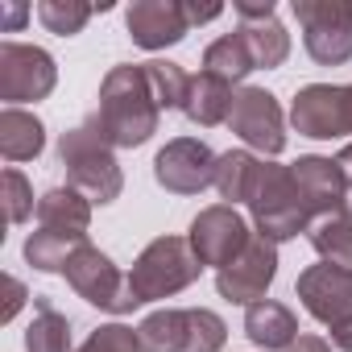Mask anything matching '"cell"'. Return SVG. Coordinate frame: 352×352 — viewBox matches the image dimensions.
Returning a JSON list of instances; mask_svg holds the SVG:
<instances>
[{"mask_svg": "<svg viewBox=\"0 0 352 352\" xmlns=\"http://www.w3.org/2000/svg\"><path fill=\"white\" fill-rule=\"evenodd\" d=\"M236 17L241 21H265V17H274V0H236Z\"/></svg>", "mask_w": 352, "mask_h": 352, "instance_id": "cell-32", "label": "cell"}, {"mask_svg": "<svg viewBox=\"0 0 352 352\" xmlns=\"http://www.w3.org/2000/svg\"><path fill=\"white\" fill-rule=\"evenodd\" d=\"M286 352H331V344H327V340H319V336H298Z\"/></svg>", "mask_w": 352, "mask_h": 352, "instance_id": "cell-36", "label": "cell"}, {"mask_svg": "<svg viewBox=\"0 0 352 352\" xmlns=\"http://www.w3.org/2000/svg\"><path fill=\"white\" fill-rule=\"evenodd\" d=\"M294 17L315 63L340 67L352 58V0H294Z\"/></svg>", "mask_w": 352, "mask_h": 352, "instance_id": "cell-5", "label": "cell"}, {"mask_svg": "<svg viewBox=\"0 0 352 352\" xmlns=\"http://www.w3.org/2000/svg\"><path fill=\"white\" fill-rule=\"evenodd\" d=\"M228 340V327L216 311L191 307V352H220Z\"/></svg>", "mask_w": 352, "mask_h": 352, "instance_id": "cell-29", "label": "cell"}, {"mask_svg": "<svg viewBox=\"0 0 352 352\" xmlns=\"http://www.w3.org/2000/svg\"><path fill=\"white\" fill-rule=\"evenodd\" d=\"M38 224L50 232H71V236H87L91 224V199L79 195L75 187H54L38 199Z\"/></svg>", "mask_w": 352, "mask_h": 352, "instance_id": "cell-17", "label": "cell"}, {"mask_svg": "<svg viewBox=\"0 0 352 352\" xmlns=\"http://www.w3.org/2000/svg\"><path fill=\"white\" fill-rule=\"evenodd\" d=\"M145 67V79H149V91L157 100V108H183L187 104V91H191V75L179 67V63H141Z\"/></svg>", "mask_w": 352, "mask_h": 352, "instance_id": "cell-27", "label": "cell"}, {"mask_svg": "<svg viewBox=\"0 0 352 352\" xmlns=\"http://www.w3.org/2000/svg\"><path fill=\"white\" fill-rule=\"evenodd\" d=\"M75 352H141V340H137V327L108 323V327H96Z\"/></svg>", "mask_w": 352, "mask_h": 352, "instance_id": "cell-30", "label": "cell"}, {"mask_svg": "<svg viewBox=\"0 0 352 352\" xmlns=\"http://www.w3.org/2000/svg\"><path fill=\"white\" fill-rule=\"evenodd\" d=\"M25 13H30L25 5H5V25H21V21H25Z\"/></svg>", "mask_w": 352, "mask_h": 352, "instance_id": "cell-38", "label": "cell"}, {"mask_svg": "<svg viewBox=\"0 0 352 352\" xmlns=\"http://www.w3.org/2000/svg\"><path fill=\"white\" fill-rule=\"evenodd\" d=\"M257 157L253 153H245V149H228V153H220V162H216V191L228 199V204H249V187H253V179H257Z\"/></svg>", "mask_w": 352, "mask_h": 352, "instance_id": "cell-26", "label": "cell"}, {"mask_svg": "<svg viewBox=\"0 0 352 352\" xmlns=\"http://www.w3.org/2000/svg\"><path fill=\"white\" fill-rule=\"evenodd\" d=\"M124 25H129V38L141 50H166V46L187 38L191 17H187L183 0H137L124 13Z\"/></svg>", "mask_w": 352, "mask_h": 352, "instance_id": "cell-13", "label": "cell"}, {"mask_svg": "<svg viewBox=\"0 0 352 352\" xmlns=\"http://www.w3.org/2000/svg\"><path fill=\"white\" fill-rule=\"evenodd\" d=\"M245 331H249V340H253L257 348H265V352H286V348L298 340V319H294L290 307H282V302H274V298H261V302H253V307L245 311Z\"/></svg>", "mask_w": 352, "mask_h": 352, "instance_id": "cell-16", "label": "cell"}, {"mask_svg": "<svg viewBox=\"0 0 352 352\" xmlns=\"http://www.w3.org/2000/svg\"><path fill=\"white\" fill-rule=\"evenodd\" d=\"M307 241H311V249L327 265H340V270L352 274V212L348 208L327 212V216H315L311 228H307Z\"/></svg>", "mask_w": 352, "mask_h": 352, "instance_id": "cell-19", "label": "cell"}, {"mask_svg": "<svg viewBox=\"0 0 352 352\" xmlns=\"http://www.w3.org/2000/svg\"><path fill=\"white\" fill-rule=\"evenodd\" d=\"M228 129H232L245 145H253V149H261V153H270V157L286 149V120H282L278 100H274L265 87H245V91H236Z\"/></svg>", "mask_w": 352, "mask_h": 352, "instance_id": "cell-12", "label": "cell"}, {"mask_svg": "<svg viewBox=\"0 0 352 352\" xmlns=\"http://www.w3.org/2000/svg\"><path fill=\"white\" fill-rule=\"evenodd\" d=\"M191 249H195V257L204 261V265H216V270H224V265H232L245 249H249V241H253V232H249V224H245V216L232 208V204H216V208H204L195 220H191Z\"/></svg>", "mask_w": 352, "mask_h": 352, "instance_id": "cell-9", "label": "cell"}, {"mask_svg": "<svg viewBox=\"0 0 352 352\" xmlns=\"http://www.w3.org/2000/svg\"><path fill=\"white\" fill-rule=\"evenodd\" d=\"M137 340H141V352H191V307L153 311L137 327Z\"/></svg>", "mask_w": 352, "mask_h": 352, "instance_id": "cell-20", "label": "cell"}, {"mask_svg": "<svg viewBox=\"0 0 352 352\" xmlns=\"http://www.w3.org/2000/svg\"><path fill=\"white\" fill-rule=\"evenodd\" d=\"M290 124L302 137L315 141H331V137H348L352 133V83L348 87H331V83H311L294 96L290 108Z\"/></svg>", "mask_w": 352, "mask_h": 352, "instance_id": "cell-10", "label": "cell"}, {"mask_svg": "<svg viewBox=\"0 0 352 352\" xmlns=\"http://www.w3.org/2000/svg\"><path fill=\"white\" fill-rule=\"evenodd\" d=\"M274 278H278V245L253 232L249 249H245L232 265H224V270L216 274V290H220V298H228V302L253 307V302L265 298V290H270Z\"/></svg>", "mask_w": 352, "mask_h": 352, "instance_id": "cell-11", "label": "cell"}, {"mask_svg": "<svg viewBox=\"0 0 352 352\" xmlns=\"http://www.w3.org/2000/svg\"><path fill=\"white\" fill-rule=\"evenodd\" d=\"M199 274H204V261L195 257L187 236H157L133 261L129 286H133L137 302H153V298H170V294L187 290Z\"/></svg>", "mask_w": 352, "mask_h": 352, "instance_id": "cell-4", "label": "cell"}, {"mask_svg": "<svg viewBox=\"0 0 352 352\" xmlns=\"http://www.w3.org/2000/svg\"><path fill=\"white\" fill-rule=\"evenodd\" d=\"M331 348L352 352V315H348V319H340V323H331Z\"/></svg>", "mask_w": 352, "mask_h": 352, "instance_id": "cell-34", "label": "cell"}, {"mask_svg": "<svg viewBox=\"0 0 352 352\" xmlns=\"http://www.w3.org/2000/svg\"><path fill=\"white\" fill-rule=\"evenodd\" d=\"M157 100L149 91L145 67H112L100 83V108L91 124L112 149H137L157 133Z\"/></svg>", "mask_w": 352, "mask_h": 352, "instance_id": "cell-1", "label": "cell"}, {"mask_svg": "<svg viewBox=\"0 0 352 352\" xmlns=\"http://www.w3.org/2000/svg\"><path fill=\"white\" fill-rule=\"evenodd\" d=\"M42 145H46V124L34 112H21V108L0 112V153L9 162H30L42 153Z\"/></svg>", "mask_w": 352, "mask_h": 352, "instance_id": "cell-21", "label": "cell"}, {"mask_svg": "<svg viewBox=\"0 0 352 352\" xmlns=\"http://www.w3.org/2000/svg\"><path fill=\"white\" fill-rule=\"evenodd\" d=\"M249 212H253L257 236H265L274 245L311 228V212H307V204L298 195L294 170L278 166V162H261L257 166V179L249 187Z\"/></svg>", "mask_w": 352, "mask_h": 352, "instance_id": "cell-2", "label": "cell"}, {"mask_svg": "<svg viewBox=\"0 0 352 352\" xmlns=\"http://www.w3.org/2000/svg\"><path fill=\"white\" fill-rule=\"evenodd\" d=\"M216 153L199 137H174L153 157V179L174 195H199L216 183Z\"/></svg>", "mask_w": 352, "mask_h": 352, "instance_id": "cell-8", "label": "cell"}, {"mask_svg": "<svg viewBox=\"0 0 352 352\" xmlns=\"http://www.w3.org/2000/svg\"><path fill=\"white\" fill-rule=\"evenodd\" d=\"M290 170H294V183H298V195H302L311 220L348 208V183H344L336 157H315L311 153V157H298Z\"/></svg>", "mask_w": 352, "mask_h": 352, "instance_id": "cell-15", "label": "cell"}, {"mask_svg": "<svg viewBox=\"0 0 352 352\" xmlns=\"http://www.w3.org/2000/svg\"><path fill=\"white\" fill-rule=\"evenodd\" d=\"M5 286H9V302H5V311H0V319H13V315L21 311V302H25L30 294H25V286H21L17 278H5Z\"/></svg>", "mask_w": 352, "mask_h": 352, "instance_id": "cell-33", "label": "cell"}, {"mask_svg": "<svg viewBox=\"0 0 352 352\" xmlns=\"http://www.w3.org/2000/svg\"><path fill=\"white\" fill-rule=\"evenodd\" d=\"M5 204H9V220H13V224L38 216V208H34V191H30V183H25V174H21V170H5Z\"/></svg>", "mask_w": 352, "mask_h": 352, "instance_id": "cell-31", "label": "cell"}, {"mask_svg": "<svg viewBox=\"0 0 352 352\" xmlns=\"http://www.w3.org/2000/svg\"><path fill=\"white\" fill-rule=\"evenodd\" d=\"M298 298L307 307V315H315L319 323H340L352 315V274L340 265H311L298 274Z\"/></svg>", "mask_w": 352, "mask_h": 352, "instance_id": "cell-14", "label": "cell"}, {"mask_svg": "<svg viewBox=\"0 0 352 352\" xmlns=\"http://www.w3.org/2000/svg\"><path fill=\"white\" fill-rule=\"evenodd\" d=\"M25 352H71V319L54 311L50 298H34V323L25 331Z\"/></svg>", "mask_w": 352, "mask_h": 352, "instance_id": "cell-24", "label": "cell"}, {"mask_svg": "<svg viewBox=\"0 0 352 352\" xmlns=\"http://www.w3.org/2000/svg\"><path fill=\"white\" fill-rule=\"evenodd\" d=\"M67 282H71V290H75L83 302H91V307H100V311L124 315V311L141 307L137 294H133V286H129V274H120L116 261H112L108 253H100L91 241L71 257Z\"/></svg>", "mask_w": 352, "mask_h": 352, "instance_id": "cell-6", "label": "cell"}, {"mask_svg": "<svg viewBox=\"0 0 352 352\" xmlns=\"http://www.w3.org/2000/svg\"><path fill=\"white\" fill-rule=\"evenodd\" d=\"M236 34L245 38V46H249L257 71H274V67H282L286 54H290V34H286L274 17H265V21H241Z\"/></svg>", "mask_w": 352, "mask_h": 352, "instance_id": "cell-23", "label": "cell"}, {"mask_svg": "<svg viewBox=\"0 0 352 352\" xmlns=\"http://www.w3.org/2000/svg\"><path fill=\"white\" fill-rule=\"evenodd\" d=\"M224 9L220 5H187V17H191V25H204V21H216Z\"/></svg>", "mask_w": 352, "mask_h": 352, "instance_id": "cell-35", "label": "cell"}, {"mask_svg": "<svg viewBox=\"0 0 352 352\" xmlns=\"http://www.w3.org/2000/svg\"><path fill=\"white\" fill-rule=\"evenodd\" d=\"M58 157L67 166V187H75L91 204H112L124 191V174L116 166V153H112V145L100 137V129L91 120L63 133Z\"/></svg>", "mask_w": 352, "mask_h": 352, "instance_id": "cell-3", "label": "cell"}, {"mask_svg": "<svg viewBox=\"0 0 352 352\" xmlns=\"http://www.w3.org/2000/svg\"><path fill=\"white\" fill-rule=\"evenodd\" d=\"M83 245H87V236H71V232H50V228H42V232H30V241H25V261H30L34 270H42V274H67L71 257H75Z\"/></svg>", "mask_w": 352, "mask_h": 352, "instance_id": "cell-22", "label": "cell"}, {"mask_svg": "<svg viewBox=\"0 0 352 352\" xmlns=\"http://www.w3.org/2000/svg\"><path fill=\"white\" fill-rule=\"evenodd\" d=\"M91 5H83V0H42L38 5V17H42V25L50 30V34H58V38H75L87 21H91Z\"/></svg>", "mask_w": 352, "mask_h": 352, "instance_id": "cell-28", "label": "cell"}, {"mask_svg": "<svg viewBox=\"0 0 352 352\" xmlns=\"http://www.w3.org/2000/svg\"><path fill=\"white\" fill-rule=\"evenodd\" d=\"M204 71L216 75V79H224V83H241V79H245L249 71H257V67H253V54H249L245 38H241V34H224V38H216V42L204 50Z\"/></svg>", "mask_w": 352, "mask_h": 352, "instance_id": "cell-25", "label": "cell"}, {"mask_svg": "<svg viewBox=\"0 0 352 352\" xmlns=\"http://www.w3.org/2000/svg\"><path fill=\"white\" fill-rule=\"evenodd\" d=\"M54 83H58V67L42 46H21V42L0 46V100L9 108L46 100Z\"/></svg>", "mask_w": 352, "mask_h": 352, "instance_id": "cell-7", "label": "cell"}, {"mask_svg": "<svg viewBox=\"0 0 352 352\" xmlns=\"http://www.w3.org/2000/svg\"><path fill=\"white\" fill-rule=\"evenodd\" d=\"M232 104H236V91H232V83H224V79H216V75L199 71V75L191 79V91H187V104H183V112H187L195 124L212 129V124H228V116H232Z\"/></svg>", "mask_w": 352, "mask_h": 352, "instance_id": "cell-18", "label": "cell"}, {"mask_svg": "<svg viewBox=\"0 0 352 352\" xmlns=\"http://www.w3.org/2000/svg\"><path fill=\"white\" fill-rule=\"evenodd\" d=\"M336 166H340V174H344V183L352 187V141H348V145L336 153Z\"/></svg>", "mask_w": 352, "mask_h": 352, "instance_id": "cell-37", "label": "cell"}]
</instances>
